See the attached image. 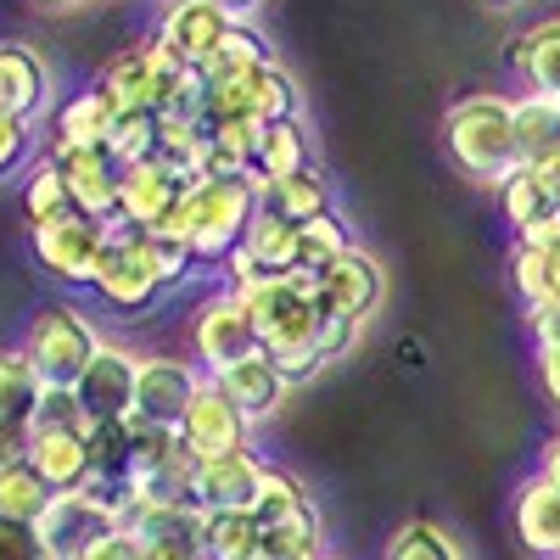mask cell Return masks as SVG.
I'll return each mask as SVG.
<instances>
[{
	"instance_id": "ac0fdd59",
	"label": "cell",
	"mask_w": 560,
	"mask_h": 560,
	"mask_svg": "<svg viewBox=\"0 0 560 560\" xmlns=\"http://www.w3.org/2000/svg\"><path fill=\"white\" fill-rule=\"evenodd\" d=\"M387 292V280H382V264L370 258L364 247H348L325 275H314V298L319 308H331V314H348V319H370L376 314Z\"/></svg>"
},
{
	"instance_id": "4fadbf2b",
	"label": "cell",
	"mask_w": 560,
	"mask_h": 560,
	"mask_svg": "<svg viewBox=\"0 0 560 560\" xmlns=\"http://www.w3.org/2000/svg\"><path fill=\"white\" fill-rule=\"evenodd\" d=\"M62 179H68V197L73 213L96 219V224H118V185H124V163L107 147H51L45 152Z\"/></svg>"
},
{
	"instance_id": "60d3db41",
	"label": "cell",
	"mask_w": 560,
	"mask_h": 560,
	"mask_svg": "<svg viewBox=\"0 0 560 560\" xmlns=\"http://www.w3.org/2000/svg\"><path fill=\"white\" fill-rule=\"evenodd\" d=\"M382 560H465V555H459V544L448 538V527H438V522H404V527L387 538Z\"/></svg>"
},
{
	"instance_id": "f907efd6",
	"label": "cell",
	"mask_w": 560,
	"mask_h": 560,
	"mask_svg": "<svg viewBox=\"0 0 560 560\" xmlns=\"http://www.w3.org/2000/svg\"><path fill=\"white\" fill-rule=\"evenodd\" d=\"M23 454H28V427H7V420H0V465L23 459Z\"/></svg>"
},
{
	"instance_id": "f5cc1de1",
	"label": "cell",
	"mask_w": 560,
	"mask_h": 560,
	"mask_svg": "<svg viewBox=\"0 0 560 560\" xmlns=\"http://www.w3.org/2000/svg\"><path fill=\"white\" fill-rule=\"evenodd\" d=\"M213 7H219L224 18H236V23H247V18L258 12V0H213Z\"/></svg>"
},
{
	"instance_id": "484cf974",
	"label": "cell",
	"mask_w": 560,
	"mask_h": 560,
	"mask_svg": "<svg viewBox=\"0 0 560 560\" xmlns=\"http://www.w3.org/2000/svg\"><path fill=\"white\" fill-rule=\"evenodd\" d=\"M113 124H118V107L107 102L102 84L73 90V96L57 107V118H51V147H107Z\"/></svg>"
},
{
	"instance_id": "5bb4252c",
	"label": "cell",
	"mask_w": 560,
	"mask_h": 560,
	"mask_svg": "<svg viewBox=\"0 0 560 560\" xmlns=\"http://www.w3.org/2000/svg\"><path fill=\"white\" fill-rule=\"evenodd\" d=\"M96 292L107 308H118V314H152L168 292L158 287V275L147 269V258H140V247H135V230L129 224H113V242H107V258H102V269H96Z\"/></svg>"
},
{
	"instance_id": "bcb514c9",
	"label": "cell",
	"mask_w": 560,
	"mask_h": 560,
	"mask_svg": "<svg viewBox=\"0 0 560 560\" xmlns=\"http://www.w3.org/2000/svg\"><path fill=\"white\" fill-rule=\"evenodd\" d=\"M0 560H51V555H45V544H39L34 527L0 516Z\"/></svg>"
},
{
	"instance_id": "f1b7e54d",
	"label": "cell",
	"mask_w": 560,
	"mask_h": 560,
	"mask_svg": "<svg viewBox=\"0 0 560 560\" xmlns=\"http://www.w3.org/2000/svg\"><path fill=\"white\" fill-rule=\"evenodd\" d=\"M314 158H308V129L303 118H280V124H264L258 129V158H253V179H292L303 174Z\"/></svg>"
},
{
	"instance_id": "8d00e7d4",
	"label": "cell",
	"mask_w": 560,
	"mask_h": 560,
	"mask_svg": "<svg viewBox=\"0 0 560 560\" xmlns=\"http://www.w3.org/2000/svg\"><path fill=\"white\" fill-rule=\"evenodd\" d=\"M45 504H51V488L34 477L28 459H7V465H0V516L34 527L45 516Z\"/></svg>"
},
{
	"instance_id": "b9f144b4",
	"label": "cell",
	"mask_w": 560,
	"mask_h": 560,
	"mask_svg": "<svg viewBox=\"0 0 560 560\" xmlns=\"http://www.w3.org/2000/svg\"><path fill=\"white\" fill-rule=\"evenodd\" d=\"M158 140H163L158 113H118V124H113V135H107V152H113L124 168H135V163H152V158H158Z\"/></svg>"
},
{
	"instance_id": "6da1fadb",
	"label": "cell",
	"mask_w": 560,
	"mask_h": 560,
	"mask_svg": "<svg viewBox=\"0 0 560 560\" xmlns=\"http://www.w3.org/2000/svg\"><path fill=\"white\" fill-rule=\"evenodd\" d=\"M242 298V308L253 314L258 348L275 359V370L287 382H308L319 376V353H314V331H319V298L308 275H264L247 287H230Z\"/></svg>"
},
{
	"instance_id": "603a6c76",
	"label": "cell",
	"mask_w": 560,
	"mask_h": 560,
	"mask_svg": "<svg viewBox=\"0 0 560 560\" xmlns=\"http://www.w3.org/2000/svg\"><path fill=\"white\" fill-rule=\"evenodd\" d=\"M23 459L51 493H73L90 482V432H28Z\"/></svg>"
},
{
	"instance_id": "1f68e13d",
	"label": "cell",
	"mask_w": 560,
	"mask_h": 560,
	"mask_svg": "<svg viewBox=\"0 0 560 560\" xmlns=\"http://www.w3.org/2000/svg\"><path fill=\"white\" fill-rule=\"evenodd\" d=\"M264 62H275L269 39H264L253 23H230L224 39L213 45V57L202 62V79H208V84H224V79H242V73H253V68H264Z\"/></svg>"
},
{
	"instance_id": "836d02e7",
	"label": "cell",
	"mask_w": 560,
	"mask_h": 560,
	"mask_svg": "<svg viewBox=\"0 0 560 560\" xmlns=\"http://www.w3.org/2000/svg\"><path fill=\"white\" fill-rule=\"evenodd\" d=\"M202 560H258V522L247 510H202Z\"/></svg>"
},
{
	"instance_id": "d6986e66",
	"label": "cell",
	"mask_w": 560,
	"mask_h": 560,
	"mask_svg": "<svg viewBox=\"0 0 560 560\" xmlns=\"http://www.w3.org/2000/svg\"><path fill=\"white\" fill-rule=\"evenodd\" d=\"M51 102V68L34 45L23 39H0V118L34 124Z\"/></svg>"
},
{
	"instance_id": "83f0119b",
	"label": "cell",
	"mask_w": 560,
	"mask_h": 560,
	"mask_svg": "<svg viewBox=\"0 0 560 560\" xmlns=\"http://www.w3.org/2000/svg\"><path fill=\"white\" fill-rule=\"evenodd\" d=\"M510 68L527 79L533 96H560V18H544L510 39Z\"/></svg>"
},
{
	"instance_id": "f35d334b",
	"label": "cell",
	"mask_w": 560,
	"mask_h": 560,
	"mask_svg": "<svg viewBox=\"0 0 560 560\" xmlns=\"http://www.w3.org/2000/svg\"><path fill=\"white\" fill-rule=\"evenodd\" d=\"M258 560H325V527L319 510L280 527H258Z\"/></svg>"
},
{
	"instance_id": "44dd1931",
	"label": "cell",
	"mask_w": 560,
	"mask_h": 560,
	"mask_svg": "<svg viewBox=\"0 0 560 560\" xmlns=\"http://www.w3.org/2000/svg\"><path fill=\"white\" fill-rule=\"evenodd\" d=\"M230 404H236L247 420H269L280 404H287V393H292V382L275 370V359L264 353V348H253L247 359H236V364H224L219 376H208Z\"/></svg>"
},
{
	"instance_id": "11a10c76",
	"label": "cell",
	"mask_w": 560,
	"mask_h": 560,
	"mask_svg": "<svg viewBox=\"0 0 560 560\" xmlns=\"http://www.w3.org/2000/svg\"><path fill=\"white\" fill-rule=\"evenodd\" d=\"M45 7H73V0H45Z\"/></svg>"
},
{
	"instance_id": "681fc988",
	"label": "cell",
	"mask_w": 560,
	"mask_h": 560,
	"mask_svg": "<svg viewBox=\"0 0 560 560\" xmlns=\"http://www.w3.org/2000/svg\"><path fill=\"white\" fill-rule=\"evenodd\" d=\"M538 382H544V398L560 409V348H538Z\"/></svg>"
},
{
	"instance_id": "e575fe53",
	"label": "cell",
	"mask_w": 560,
	"mask_h": 560,
	"mask_svg": "<svg viewBox=\"0 0 560 560\" xmlns=\"http://www.w3.org/2000/svg\"><path fill=\"white\" fill-rule=\"evenodd\" d=\"M353 247V236H348V224L337 219V213H319V219H308V224H298V269L292 275H325L342 253Z\"/></svg>"
},
{
	"instance_id": "9f6ffc18",
	"label": "cell",
	"mask_w": 560,
	"mask_h": 560,
	"mask_svg": "<svg viewBox=\"0 0 560 560\" xmlns=\"http://www.w3.org/2000/svg\"><path fill=\"white\" fill-rule=\"evenodd\" d=\"M555 107H560V96H555Z\"/></svg>"
},
{
	"instance_id": "9a60e30c",
	"label": "cell",
	"mask_w": 560,
	"mask_h": 560,
	"mask_svg": "<svg viewBox=\"0 0 560 560\" xmlns=\"http://www.w3.org/2000/svg\"><path fill=\"white\" fill-rule=\"evenodd\" d=\"M179 443L191 448L197 459H219V454H242L247 448V438H253V420L230 404L213 382H202L197 387V398H191V409L179 415Z\"/></svg>"
},
{
	"instance_id": "ab89813d",
	"label": "cell",
	"mask_w": 560,
	"mask_h": 560,
	"mask_svg": "<svg viewBox=\"0 0 560 560\" xmlns=\"http://www.w3.org/2000/svg\"><path fill=\"white\" fill-rule=\"evenodd\" d=\"M135 247H140V258H147V269L158 275L163 292H179L185 280H191V269H197V253L185 247L179 236H168V230H135Z\"/></svg>"
},
{
	"instance_id": "277c9868",
	"label": "cell",
	"mask_w": 560,
	"mask_h": 560,
	"mask_svg": "<svg viewBox=\"0 0 560 560\" xmlns=\"http://www.w3.org/2000/svg\"><path fill=\"white\" fill-rule=\"evenodd\" d=\"M18 348H23V359L34 364L39 387H79V376L90 370V359L102 353V331L90 325L84 308L51 303V308L34 314V325L23 331Z\"/></svg>"
},
{
	"instance_id": "ee69618b",
	"label": "cell",
	"mask_w": 560,
	"mask_h": 560,
	"mask_svg": "<svg viewBox=\"0 0 560 560\" xmlns=\"http://www.w3.org/2000/svg\"><path fill=\"white\" fill-rule=\"evenodd\" d=\"M359 325H364V319H348V314L319 308V331H314V353H319V364L348 359V348L359 342Z\"/></svg>"
},
{
	"instance_id": "ffe728a7",
	"label": "cell",
	"mask_w": 560,
	"mask_h": 560,
	"mask_svg": "<svg viewBox=\"0 0 560 560\" xmlns=\"http://www.w3.org/2000/svg\"><path fill=\"white\" fill-rule=\"evenodd\" d=\"M230 23H236V18H224L213 0H168L163 18H158V39L168 45L185 68H202Z\"/></svg>"
},
{
	"instance_id": "8992f818",
	"label": "cell",
	"mask_w": 560,
	"mask_h": 560,
	"mask_svg": "<svg viewBox=\"0 0 560 560\" xmlns=\"http://www.w3.org/2000/svg\"><path fill=\"white\" fill-rule=\"evenodd\" d=\"M179 68L185 62L168 51V45L158 34H147V39H129L124 51H113L96 84L107 90V102L118 113H158L163 107V90L174 84Z\"/></svg>"
},
{
	"instance_id": "4316f807",
	"label": "cell",
	"mask_w": 560,
	"mask_h": 560,
	"mask_svg": "<svg viewBox=\"0 0 560 560\" xmlns=\"http://www.w3.org/2000/svg\"><path fill=\"white\" fill-rule=\"evenodd\" d=\"M258 185V208L287 219V224H308L319 213H331V179H325L314 163L292 179H253Z\"/></svg>"
},
{
	"instance_id": "7402d4cb",
	"label": "cell",
	"mask_w": 560,
	"mask_h": 560,
	"mask_svg": "<svg viewBox=\"0 0 560 560\" xmlns=\"http://www.w3.org/2000/svg\"><path fill=\"white\" fill-rule=\"evenodd\" d=\"M258 477H264V459L253 448L202 459L197 465V510H208V516H213V510H253Z\"/></svg>"
},
{
	"instance_id": "30bf717a",
	"label": "cell",
	"mask_w": 560,
	"mask_h": 560,
	"mask_svg": "<svg viewBox=\"0 0 560 560\" xmlns=\"http://www.w3.org/2000/svg\"><path fill=\"white\" fill-rule=\"evenodd\" d=\"M499 213L516 230L522 247H538L549 236H560V158L555 163H522L499 185Z\"/></svg>"
},
{
	"instance_id": "7c38bea8",
	"label": "cell",
	"mask_w": 560,
	"mask_h": 560,
	"mask_svg": "<svg viewBox=\"0 0 560 560\" xmlns=\"http://www.w3.org/2000/svg\"><path fill=\"white\" fill-rule=\"evenodd\" d=\"M208 376L197 370V359H174V353H152V359H140L135 370V420H147V427H179V415L191 409L197 387Z\"/></svg>"
},
{
	"instance_id": "5b68a950",
	"label": "cell",
	"mask_w": 560,
	"mask_h": 560,
	"mask_svg": "<svg viewBox=\"0 0 560 560\" xmlns=\"http://www.w3.org/2000/svg\"><path fill=\"white\" fill-rule=\"evenodd\" d=\"M135 477H129V493L124 499H152V504H197V454L179 443V432L168 427H147L135 420Z\"/></svg>"
},
{
	"instance_id": "816d5d0a",
	"label": "cell",
	"mask_w": 560,
	"mask_h": 560,
	"mask_svg": "<svg viewBox=\"0 0 560 560\" xmlns=\"http://www.w3.org/2000/svg\"><path fill=\"white\" fill-rule=\"evenodd\" d=\"M538 477H544V482H549V488L560 493V432H555V438L544 443V459H538Z\"/></svg>"
},
{
	"instance_id": "e0dca14e",
	"label": "cell",
	"mask_w": 560,
	"mask_h": 560,
	"mask_svg": "<svg viewBox=\"0 0 560 560\" xmlns=\"http://www.w3.org/2000/svg\"><path fill=\"white\" fill-rule=\"evenodd\" d=\"M135 370H140V353H129V348H118V342H102V353L90 359V370L79 376V404H84V415L96 420H129V409H135Z\"/></svg>"
},
{
	"instance_id": "d4e9b609",
	"label": "cell",
	"mask_w": 560,
	"mask_h": 560,
	"mask_svg": "<svg viewBox=\"0 0 560 560\" xmlns=\"http://www.w3.org/2000/svg\"><path fill=\"white\" fill-rule=\"evenodd\" d=\"M510 522H516V538H522L527 555L560 560V493H555L544 477H527V482H522Z\"/></svg>"
},
{
	"instance_id": "52a82bcc",
	"label": "cell",
	"mask_w": 560,
	"mask_h": 560,
	"mask_svg": "<svg viewBox=\"0 0 560 560\" xmlns=\"http://www.w3.org/2000/svg\"><path fill=\"white\" fill-rule=\"evenodd\" d=\"M213 118H253V124L303 118V90H298V79L280 68V62H264V68H253V73H242V79H224V84L208 90V118H202V129H208Z\"/></svg>"
},
{
	"instance_id": "3957f363",
	"label": "cell",
	"mask_w": 560,
	"mask_h": 560,
	"mask_svg": "<svg viewBox=\"0 0 560 560\" xmlns=\"http://www.w3.org/2000/svg\"><path fill=\"white\" fill-rule=\"evenodd\" d=\"M258 213V185L247 179H191L168 219V236H179L197 253V264H224L242 247L247 224Z\"/></svg>"
},
{
	"instance_id": "9c48e42d",
	"label": "cell",
	"mask_w": 560,
	"mask_h": 560,
	"mask_svg": "<svg viewBox=\"0 0 560 560\" xmlns=\"http://www.w3.org/2000/svg\"><path fill=\"white\" fill-rule=\"evenodd\" d=\"M107 242H113V224L68 213L57 224L34 230V264L51 280H62V287H96V269L107 258Z\"/></svg>"
},
{
	"instance_id": "2e32d148",
	"label": "cell",
	"mask_w": 560,
	"mask_h": 560,
	"mask_svg": "<svg viewBox=\"0 0 560 560\" xmlns=\"http://www.w3.org/2000/svg\"><path fill=\"white\" fill-rule=\"evenodd\" d=\"M179 197H185V179L163 158L135 163V168H124V185H118V224H129V230H168Z\"/></svg>"
},
{
	"instance_id": "7bdbcfd3",
	"label": "cell",
	"mask_w": 560,
	"mask_h": 560,
	"mask_svg": "<svg viewBox=\"0 0 560 560\" xmlns=\"http://www.w3.org/2000/svg\"><path fill=\"white\" fill-rule=\"evenodd\" d=\"M90 427H96V420L84 415L73 387H45L39 404H34V420H28V432H90Z\"/></svg>"
},
{
	"instance_id": "f6af8a7d",
	"label": "cell",
	"mask_w": 560,
	"mask_h": 560,
	"mask_svg": "<svg viewBox=\"0 0 560 560\" xmlns=\"http://www.w3.org/2000/svg\"><path fill=\"white\" fill-rule=\"evenodd\" d=\"M28 152H34V124L0 118V179L23 174V168H28Z\"/></svg>"
},
{
	"instance_id": "d590c367",
	"label": "cell",
	"mask_w": 560,
	"mask_h": 560,
	"mask_svg": "<svg viewBox=\"0 0 560 560\" xmlns=\"http://www.w3.org/2000/svg\"><path fill=\"white\" fill-rule=\"evenodd\" d=\"M39 393L45 387L34 376V364L23 359V348H0V420H7V427H28Z\"/></svg>"
},
{
	"instance_id": "f546056e",
	"label": "cell",
	"mask_w": 560,
	"mask_h": 560,
	"mask_svg": "<svg viewBox=\"0 0 560 560\" xmlns=\"http://www.w3.org/2000/svg\"><path fill=\"white\" fill-rule=\"evenodd\" d=\"M510 280H516V292L527 308L538 303H560V236L538 242V247H522L510 253Z\"/></svg>"
},
{
	"instance_id": "7a4b0ae2",
	"label": "cell",
	"mask_w": 560,
	"mask_h": 560,
	"mask_svg": "<svg viewBox=\"0 0 560 560\" xmlns=\"http://www.w3.org/2000/svg\"><path fill=\"white\" fill-rule=\"evenodd\" d=\"M443 140H448V158L459 174H471L482 185H499L522 168V152H516V102L510 96H465L448 107L443 118Z\"/></svg>"
},
{
	"instance_id": "d6a6232c",
	"label": "cell",
	"mask_w": 560,
	"mask_h": 560,
	"mask_svg": "<svg viewBox=\"0 0 560 560\" xmlns=\"http://www.w3.org/2000/svg\"><path fill=\"white\" fill-rule=\"evenodd\" d=\"M247 516L258 527H280V522H298V516H314V499L308 488L292 477V471H280V465H264V477H258V493H253V510Z\"/></svg>"
},
{
	"instance_id": "4dcf8cb0",
	"label": "cell",
	"mask_w": 560,
	"mask_h": 560,
	"mask_svg": "<svg viewBox=\"0 0 560 560\" xmlns=\"http://www.w3.org/2000/svg\"><path fill=\"white\" fill-rule=\"evenodd\" d=\"M516 152L527 168L560 158V107L549 96H516Z\"/></svg>"
},
{
	"instance_id": "cb8c5ba5",
	"label": "cell",
	"mask_w": 560,
	"mask_h": 560,
	"mask_svg": "<svg viewBox=\"0 0 560 560\" xmlns=\"http://www.w3.org/2000/svg\"><path fill=\"white\" fill-rule=\"evenodd\" d=\"M129 477H135V427L129 420H102V427H90V482L84 488L124 504Z\"/></svg>"
},
{
	"instance_id": "7dc6e473",
	"label": "cell",
	"mask_w": 560,
	"mask_h": 560,
	"mask_svg": "<svg viewBox=\"0 0 560 560\" xmlns=\"http://www.w3.org/2000/svg\"><path fill=\"white\" fill-rule=\"evenodd\" d=\"M79 560H147V549H140V544H135V538H129V533L118 527L113 538H102L96 549H84Z\"/></svg>"
},
{
	"instance_id": "74e56055",
	"label": "cell",
	"mask_w": 560,
	"mask_h": 560,
	"mask_svg": "<svg viewBox=\"0 0 560 560\" xmlns=\"http://www.w3.org/2000/svg\"><path fill=\"white\" fill-rule=\"evenodd\" d=\"M23 213H28L34 230H39V224H57V219L73 213L68 179H62V168H57L51 158H39V163L28 168V179H23Z\"/></svg>"
},
{
	"instance_id": "c3c4849f",
	"label": "cell",
	"mask_w": 560,
	"mask_h": 560,
	"mask_svg": "<svg viewBox=\"0 0 560 560\" xmlns=\"http://www.w3.org/2000/svg\"><path fill=\"white\" fill-rule=\"evenodd\" d=\"M527 325H533L538 348H560V303H538V308H527Z\"/></svg>"
},
{
	"instance_id": "ba28073f",
	"label": "cell",
	"mask_w": 560,
	"mask_h": 560,
	"mask_svg": "<svg viewBox=\"0 0 560 560\" xmlns=\"http://www.w3.org/2000/svg\"><path fill=\"white\" fill-rule=\"evenodd\" d=\"M118 504L90 493V488H73V493H51V504H45V516L34 522L39 544L51 560H79L84 549H96L102 538L118 533Z\"/></svg>"
},
{
	"instance_id": "db71d44e",
	"label": "cell",
	"mask_w": 560,
	"mask_h": 560,
	"mask_svg": "<svg viewBox=\"0 0 560 560\" xmlns=\"http://www.w3.org/2000/svg\"><path fill=\"white\" fill-rule=\"evenodd\" d=\"M488 7H493V12H510V7H522V0H488Z\"/></svg>"
},
{
	"instance_id": "8fae6325",
	"label": "cell",
	"mask_w": 560,
	"mask_h": 560,
	"mask_svg": "<svg viewBox=\"0 0 560 560\" xmlns=\"http://www.w3.org/2000/svg\"><path fill=\"white\" fill-rule=\"evenodd\" d=\"M258 348V331H253V314L242 308L236 292H208L191 314V359L202 376H219L224 364H236Z\"/></svg>"
}]
</instances>
